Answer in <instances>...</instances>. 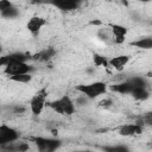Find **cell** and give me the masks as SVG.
I'll return each mask as SVG.
<instances>
[{
  "instance_id": "cell-6",
  "label": "cell",
  "mask_w": 152,
  "mask_h": 152,
  "mask_svg": "<svg viewBox=\"0 0 152 152\" xmlns=\"http://www.w3.org/2000/svg\"><path fill=\"white\" fill-rule=\"evenodd\" d=\"M129 58L131 57L128 55H118V56H114L110 59H108L107 64L116 71H122L127 66V64L129 62Z\"/></svg>"
},
{
  "instance_id": "cell-14",
  "label": "cell",
  "mask_w": 152,
  "mask_h": 152,
  "mask_svg": "<svg viewBox=\"0 0 152 152\" xmlns=\"http://www.w3.org/2000/svg\"><path fill=\"white\" fill-rule=\"evenodd\" d=\"M1 52H2V48L0 46V53H1Z\"/></svg>"
},
{
  "instance_id": "cell-9",
  "label": "cell",
  "mask_w": 152,
  "mask_h": 152,
  "mask_svg": "<svg viewBox=\"0 0 152 152\" xmlns=\"http://www.w3.org/2000/svg\"><path fill=\"white\" fill-rule=\"evenodd\" d=\"M97 37H99L101 40L106 42V43H110V42L114 43L113 34H112V31H110L109 27H101V28H99V31H97Z\"/></svg>"
},
{
  "instance_id": "cell-11",
  "label": "cell",
  "mask_w": 152,
  "mask_h": 152,
  "mask_svg": "<svg viewBox=\"0 0 152 152\" xmlns=\"http://www.w3.org/2000/svg\"><path fill=\"white\" fill-rule=\"evenodd\" d=\"M133 45L140 49H151L152 48V39L151 38H140L138 42L133 43Z\"/></svg>"
},
{
  "instance_id": "cell-4",
  "label": "cell",
  "mask_w": 152,
  "mask_h": 152,
  "mask_svg": "<svg viewBox=\"0 0 152 152\" xmlns=\"http://www.w3.org/2000/svg\"><path fill=\"white\" fill-rule=\"evenodd\" d=\"M19 138V133L13 127L2 124L0 125V145H7L17 141Z\"/></svg>"
},
{
  "instance_id": "cell-1",
  "label": "cell",
  "mask_w": 152,
  "mask_h": 152,
  "mask_svg": "<svg viewBox=\"0 0 152 152\" xmlns=\"http://www.w3.org/2000/svg\"><path fill=\"white\" fill-rule=\"evenodd\" d=\"M49 107L55 114H59L64 116H70L76 112V106L74 103V100L69 95H62L61 97L51 101L49 103Z\"/></svg>"
},
{
  "instance_id": "cell-5",
  "label": "cell",
  "mask_w": 152,
  "mask_h": 152,
  "mask_svg": "<svg viewBox=\"0 0 152 152\" xmlns=\"http://www.w3.org/2000/svg\"><path fill=\"white\" fill-rule=\"evenodd\" d=\"M48 24L46 19L39 15H33L28 19L27 24H26V28L28 32H31L32 34H37L40 32V30Z\"/></svg>"
},
{
  "instance_id": "cell-7",
  "label": "cell",
  "mask_w": 152,
  "mask_h": 152,
  "mask_svg": "<svg viewBox=\"0 0 152 152\" xmlns=\"http://www.w3.org/2000/svg\"><path fill=\"white\" fill-rule=\"evenodd\" d=\"M142 126H139L137 124H127V125H124L119 128V133L124 137H131V135H134V134H140L142 133Z\"/></svg>"
},
{
  "instance_id": "cell-12",
  "label": "cell",
  "mask_w": 152,
  "mask_h": 152,
  "mask_svg": "<svg viewBox=\"0 0 152 152\" xmlns=\"http://www.w3.org/2000/svg\"><path fill=\"white\" fill-rule=\"evenodd\" d=\"M57 7H59L61 10H64V11H70V10H74L77 4L75 1H61V2H56L55 4Z\"/></svg>"
},
{
  "instance_id": "cell-8",
  "label": "cell",
  "mask_w": 152,
  "mask_h": 152,
  "mask_svg": "<svg viewBox=\"0 0 152 152\" xmlns=\"http://www.w3.org/2000/svg\"><path fill=\"white\" fill-rule=\"evenodd\" d=\"M56 55V50L52 48H46L44 50H42L38 55H37V59L40 62H49L51 58H53Z\"/></svg>"
},
{
  "instance_id": "cell-2",
  "label": "cell",
  "mask_w": 152,
  "mask_h": 152,
  "mask_svg": "<svg viewBox=\"0 0 152 152\" xmlns=\"http://www.w3.org/2000/svg\"><path fill=\"white\" fill-rule=\"evenodd\" d=\"M107 88L108 86L106 82L95 81L87 84H80L77 86L76 89L80 94L86 96L88 100H95V99H99L100 96H104V94L107 93Z\"/></svg>"
},
{
  "instance_id": "cell-10",
  "label": "cell",
  "mask_w": 152,
  "mask_h": 152,
  "mask_svg": "<svg viewBox=\"0 0 152 152\" xmlns=\"http://www.w3.org/2000/svg\"><path fill=\"white\" fill-rule=\"evenodd\" d=\"M33 78V75L32 74H21V75H15V76H10V80L12 82H15V83H23V84H26L28 82H31Z\"/></svg>"
},
{
  "instance_id": "cell-13",
  "label": "cell",
  "mask_w": 152,
  "mask_h": 152,
  "mask_svg": "<svg viewBox=\"0 0 152 152\" xmlns=\"http://www.w3.org/2000/svg\"><path fill=\"white\" fill-rule=\"evenodd\" d=\"M13 6V4L11 1H7V0H0V14L7 10H10L11 7Z\"/></svg>"
},
{
  "instance_id": "cell-3",
  "label": "cell",
  "mask_w": 152,
  "mask_h": 152,
  "mask_svg": "<svg viewBox=\"0 0 152 152\" xmlns=\"http://www.w3.org/2000/svg\"><path fill=\"white\" fill-rule=\"evenodd\" d=\"M46 99H48V91L45 88L38 90L33 96L32 99L30 100V110L33 115L38 116L40 115L44 109H45V104H46Z\"/></svg>"
}]
</instances>
